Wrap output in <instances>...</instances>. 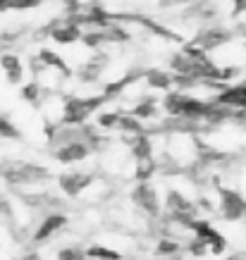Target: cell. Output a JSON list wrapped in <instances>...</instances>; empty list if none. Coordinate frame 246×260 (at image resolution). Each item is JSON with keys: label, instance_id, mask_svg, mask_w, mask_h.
<instances>
[{"label": "cell", "instance_id": "26", "mask_svg": "<svg viewBox=\"0 0 246 260\" xmlns=\"http://www.w3.org/2000/svg\"><path fill=\"white\" fill-rule=\"evenodd\" d=\"M117 117L119 112H105L98 117V126H117Z\"/></svg>", "mask_w": 246, "mask_h": 260}, {"label": "cell", "instance_id": "10", "mask_svg": "<svg viewBox=\"0 0 246 260\" xmlns=\"http://www.w3.org/2000/svg\"><path fill=\"white\" fill-rule=\"evenodd\" d=\"M91 153V148H88L84 141H70V143H63V146H57L55 150V158L60 160V162H65V165H72V162H79V160H84Z\"/></svg>", "mask_w": 246, "mask_h": 260}, {"label": "cell", "instance_id": "21", "mask_svg": "<svg viewBox=\"0 0 246 260\" xmlns=\"http://www.w3.org/2000/svg\"><path fill=\"white\" fill-rule=\"evenodd\" d=\"M153 172H156V162H153V158L139 160V162H136V179L139 181H148Z\"/></svg>", "mask_w": 246, "mask_h": 260}, {"label": "cell", "instance_id": "18", "mask_svg": "<svg viewBox=\"0 0 246 260\" xmlns=\"http://www.w3.org/2000/svg\"><path fill=\"white\" fill-rule=\"evenodd\" d=\"M81 43H84L86 48H91V50L105 46V43H108V39H105L103 26H94L91 31H84V34H81Z\"/></svg>", "mask_w": 246, "mask_h": 260}, {"label": "cell", "instance_id": "8", "mask_svg": "<svg viewBox=\"0 0 246 260\" xmlns=\"http://www.w3.org/2000/svg\"><path fill=\"white\" fill-rule=\"evenodd\" d=\"M48 34H50V39L55 41V43H60V46H72V43H77V41H81V29L77 22H72V19H67V22L63 24H55V26H50L48 29Z\"/></svg>", "mask_w": 246, "mask_h": 260}, {"label": "cell", "instance_id": "6", "mask_svg": "<svg viewBox=\"0 0 246 260\" xmlns=\"http://www.w3.org/2000/svg\"><path fill=\"white\" fill-rule=\"evenodd\" d=\"M189 227L196 232V237H199L201 241L208 246V251H213L215 255H218V253H223L225 248H227V241H225L223 234H220V232H218V229H215L210 222H206V220H194Z\"/></svg>", "mask_w": 246, "mask_h": 260}, {"label": "cell", "instance_id": "16", "mask_svg": "<svg viewBox=\"0 0 246 260\" xmlns=\"http://www.w3.org/2000/svg\"><path fill=\"white\" fill-rule=\"evenodd\" d=\"M146 84L151 88H160V91H170V86L175 84V77L165 70H148L146 74Z\"/></svg>", "mask_w": 246, "mask_h": 260}, {"label": "cell", "instance_id": "17", "mask_svg": "<svg viewBox=\"0 0 246 260\" xmlns=\"http://www.w3.org/2000/svg\"><path fill=\"white\" fill-rule=\"evenodd\" d=\"M39 57H41V62L46 64V67H53V70H57V72H63L65 77L70 74V67L65 64V60L57 53H53L50 48H41V53H39Z\"/></svg>", "mask_w": 246, "mask_h": 260}, {"label": "cell", "instance_id": "23", "mask_svg": "<svg viewBox=\"0 0 246 260\" xmlns=\"http://www.w3.org/2000/svg\"><path fill=\"white\" fill-rule=\"evenodd\" d=\"M0 136L3 139H19V129L5 115H0Z\"/></svg>", "mask_w": 246, "mask_h": 260}, {"label": "cell", "instance_id": "25", "mask_svg": "<svg viewBox=\"0 0 246 260\" xmlns=\"http://www.w3.org/2000/svg\"><path fill=\"white\" fill-rule=\"evenodd\" d=\"M179 251V246L175 244V241H170V239H163L158 244V253L160 255H175V253Z\"/></svg>", "mask_w": 246, "mask_h": 260}, {"label": "cell", "instance_id": "7", "mask_svg": "<svg viewBox=\"0 0 246 260\" xmlns=\"http://www.w3.org/2000/svg\"><path fill=\"white\" fill-rule=\"evenodd\" d=\"M132 201H134L143 213L148 215H158L160 213V201H158V191L153 189L148 181H139L136 189L132 191Z\"/></svg>", "mask_w": 246, "mask_h": 260}, {"label": "cell", "instance_id": "32", "mask_svg": "<svg viewBox=\"0 0 246 260\" xmlns=\"http://www.w3.org/2000/svg\"><path fill=\"white\" fill-rule=\"evenodd\" d=\"M26 260H39V258H36V255H34V253H32V258H26Z\"/></svg>", "mask_w": 246, "mask_h": 260}, {"label": "cell", "instance_id": "5", "mask_svg": "<svg viewBox=\"0 0 246 260\" xmlns=\"http://www.w3.org/2000/svg\"><path fill=\"white\" fill-rule=\"evenodd\" d=\"M220 210L223 217L230 222H237L246 215V198L239 191L232 189H220Z\"/></svg>", "mask_w": 246, "mask_h": 260}, {"label": "cell", "instance_id": "24", "mask_svg": "<svg viewBox=\"0 0 246 260\" xmlns=\"http://www.w3.org/2000/svg\"><path fill=\"white\" fill-rule=\"evenodd\" d=\"M86 251H81V248H74V246H70V248H63V251L57 253V260H86Z\"/></svg>", "mask_w": 246, "mask_h": 260}, {"label": "cell", "instance_id": "12", "mask_svg": "<svg viewBox=\"0 0 246 260\" xmlns=\"http://www.w3.org/2000/svg\"><path fill=\"white\" fill-rule=\"evenodd\" d=\"M67 224V217H65L63 213H50L43 217V222L39 224V229H36V234H34V239L36 241H48L50 237H55L57 232Z\"/></svg>", "mask_w": 246, "mask_h": 260}, {"label": "cell", "instance_id": "3", "mask_svg": "<svg viewBox=\"0 0 246 260\" xmlns=\"http://www.w3.org/2000/svg\"><path fill=\"white\" fill-rule=\"evenodd\" d=\"M0 174L10 181V184H36V181H46L50 177L46 167L34 165V162H17L0 170Z\"/></svg>", "mask_w": 246, "mask_h": 260}, {"label": "cell", "instance_id": "29", "mask_svg": "<svg viewBox=\"0 0 246 260\" xmlns=\"http://www.w3.org/2000/svg\"><path fill=\"white\" fill-rule=\"evenodd\" d=\"M232 119H234L239 126H244V129H246V108H241V110H234V112H232Z\"/></svg>", "mask_w": 246, "mask_h": 260}, {"label": "cell", "instance_id": "13", "mask_svg": "<svg viewBox=\"0 0 246 260\" xmlns=\"http://www.w3.org/2000/svg\"><path fill=\"white\" fill-rule=\"evenodd\" d=\"M0 67H3V74H5L8 84H12V86L22 84L24 64H22V60H19L15 53H5V55H0Z\"/></svg>", "mask_w": 246, "mask_h": 260}, {"label": "cell", "instance_id": "30", "mask_svg": "<svg viewBox=\"0 0 246 260\" xmlns=\"http://www.w3.org/2000/svg\"><path fill=\"white\" fill-rule=\"evenodd\" d=\"M232 15H244L246 12V0H232Z\"/></svg>", "mask_w": 246, "mask_h": 260}, {"label": "cell", "instance_id": "33", "mask_svg": "<svg viewBox=\"0 0 246 260\" xmlns=\"http://www.w3.org/2000/svg\"><path fill=\"white\" fill-rule=\"evenodd\" d=\"M60 3H70V0H60Z\"/></svg>", "mask_w": 246, "mask_h": 260}, {"label": "cell", "instance_id": "9", "mask_svg": "<svg viewBox=\"0 0 246 260\" xmlns=\"http://www.w3.org/2000/svg\"><path fill=\"white\" fill-rule=\"evenodd\" d=\"M91 181H94V177H91V174L70 172V174H60L57 184H60V189H63L65 196L74 198V196H79V193L86 189V186H91Z\"/></svg>", "mask_w": 246, "mask_h": 260}, {"label": "cell", "instance_id": "2", "mask_svg": "<svg viewBox=\"0 0 246 260\" xmlns=\"http://www.w3.org/2000/svg\"><path fill=\"white\" fill-rule=\"evenodd\" d=\"M103 101H108L105 93L94 95V98H67L65 110H63V124H70V126L84 124V122L98 110V105Z\"/></svg>", "mask_w": 246, "mask_h": 260}, {"label": "cell", "instance_id": "14", "mask_svg": "<svg viewBox=\"0 0 246 260\" xmlns=\"http://www.w3.org/2000/svg\"><path fill=\"white\" fill-rule=\"evenodd\" d=\"M215 101L223 103V105H230L234 110H241L246 108V84H239V86H225L220 93L215 95Z\"/></svg>", "mask_w": 246, "mask_h": 260}, {"label": "cell", "instance_id": "19", "mask_svg": "<svg viewBox=\"0 0 246 260\" xmlns=\"http://www.w3.org/2000/svg\"><path fill=\"white\" fill-rule=\"evenodd\" d=\"M158 112V101L156 98H143L141 103H136V108L132 110V115L139 119H153Z\"/></svg>", "mask_w": 246, "mask_h": 260}, {"label": "cell", "instance_id": "20", "mask_svg": "<svg viewBox=\"0 0 246 260\" xmlns=\"http://www.w3.org/2000/svg\"><path fill=\"white\" fill-rule=\"evenodd\" d=\"M88 258L94 260H122V253L119 251H112V248H108V246H91L86 251Z\"/></svg>", "mask_w": 246, "mask_h": 260}, {"label": "cell", "instance_id": "1", "mask_svg": "<svg viewBox=\"0 0 246 260\" xmlns=\"http://www.w3.org/2000/svg\"><path fill=\"white\" fill-rule=\"evenodd\" d=\"M210 103L191 98L184 91H167V95L163 98V108L175 117H187V119H203L208 112Z\"/></svg>", "mask_w": 246, "mask_h": 260}, {"label": "cell", "instance_id": "27", "mask_svg": "<svg viewBox=\"0 0 246 260\" xmlns=\"http://www.w3.org/2000/svg\"><path fill=\"white\" fill-rule=\"evenodd\" d=\"M39 5L41 0H12V10H34Z\"/></svg>", "mask_w": 246, "mask_h": 260}, {"label": "cell", "instance_id": "22", "mask_svg": "<svg viewBox=\"0 0 246 260\" xmlns=\"http://www.w3.org/2000/svg\"><path fill=\"white\" fill-rule=\"evenodd\" d=\"M22 98L26 103H39V98H41V84L39 81H29V84H24L22 86Z\"/></svg>", "mask_w": 246, "mask_h": 260}, {"label": "cell", "instance_id": "15", "mask_svg": "<svg viewBox=\"0 0 246 260\" xmlns=\"http://www.w3.org/2000/svg\"><path fill=\"white\" fill-rule=\"evenodd\" d=\"M127 143H129V148H132V155L136 158V162L153 158V143L146 134H134Z\"/></svg>", "mask_w": 246, "mask_h": 260}, {"label": "cell", "instance_id": "11", "mask_svg": "<svg viewBox=\"0 0 246 260\" xmlns=\"http://www.w3.org/2000/svg\"><path fill=\"white\" fill-rule=\"evenodd\" d=\"M108 62H110V57L105 55V53H96V55H91L84 62V67L79 70V79L81 81H98V77L105 72V67H108Z\"/></svg>", "mask_w": 246, "mask_h": 260}, {"label": "cell", "instance_id": "28", "mask_svg": "<svg viewBox=\"0 0 246 260\" xmlns=\"http://www.w3.org/2000/svg\"><path fill=\"white\" fill-rule=\"evenodd\" d=\"M189 251H191V253H194V255H196V258H201V255H203V253H206V251H208V246H206V244H203V241H201V239H199V237H196V239H194V241H191V246H189Z\"/></svg>", "mask_w": 246, "mask_h": 260}, {"label": "cell", "instance_id": "4", "mask_svg": "<svg viewBox=\"0 0 246 260\" xmlns=\"http://www.w3.org/2000/svg\"><path fill=\"white\" fill-rule=\"evenodd\" d=\"M232 36L234 34L230 31V29H225V26H203L196 36H194V46H199L201 50H215V48H220V46H225V43H230L232 41Z\"/></svg>", "mask_w": 246, "mask_h": 260}, {"label": "cell", "instance_id": "31", "mask_svg": "<svg viewBox=\"0 0 246 260\" xmlns=\"http://www.w3.org/2000/svg\"><path fill=\"white\" fill-rule=\"evenodd\" d=\"M12 10V0H0V12H8Z\"/></svg>", "mask_w": 246, "mask_h": 260}]
</instances>
